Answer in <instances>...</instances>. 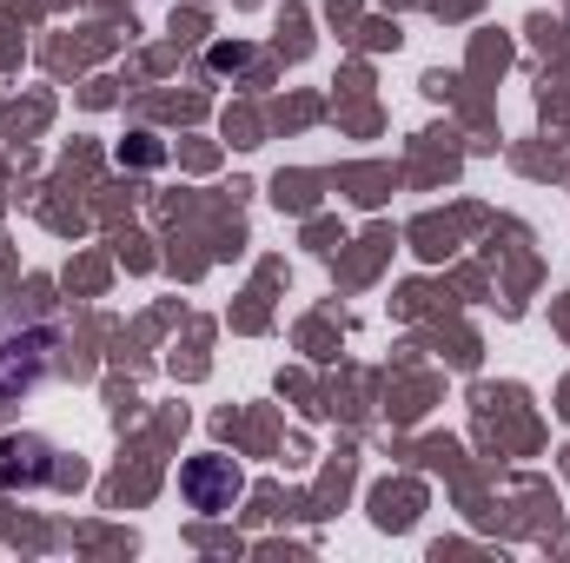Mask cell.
Returning <instances> with one entry per match:
<instances>
[{
	"label": "cell",
	"mask_w": 570,
	"mask_h": 563,
	"mask_svg": "<svg viewBox=\"0 0 570 563\" xmlns=\"http://www.w3.org/2000/svg\"><path fill=\"white\" fill-rule=\"evenodd\" d=\"M53 477H67L53 464V444H40V437H7L0 444V491H40Z\"/></svg>",
	"instance_id": "cell-3"
},
{
	"label": "cell",
	"mask_w": 570,
	"mask_h": 563,
	"mask_svg": "<svg viewBox=\"0 0 570 563\" xmlns=\"http://www.w3.org/2000/svg\"><path fill=\"white\" fill-rule=\"evenodd\" d=\"M239 491H246V471H239L233 457H219V451H199V457L179 464V497H186L199 517H226V511L239 504Z\"/></svg>",
	"instance_id": "cell-1"
},
{
	"label": "cell",
	"mask_w": 570,
	"mask_h": 563,
	"mask_svg": "<svg viewBox=\"0 0 570 563\" xmlns=\"http://www.w3.org/2000/svg\"><path fill=\"white\" fill-rule=\"evenodd\" d=\"M47 352H53L47 332H20V325L0 332V405L27 398V392L47 378Z\"/></svg>",
	"instance_id": "cell-2"
}]
</instances>
